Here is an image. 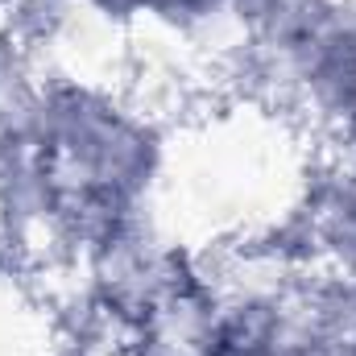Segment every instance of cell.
Wrapping results in <instances>:
<instances>
[{
	"instance_id": "7a4b0ae2",
	"label": "cell",
	"mask_w": 356,
	"mask_h": 356,
	"mask_svg": "<svg viewBox=\"0 0 356 356\" xmlns=\"http://www.w3.org/2000/svg\"><path fill=\"white\" fill-rule=\"evenodd\" d=\"M141 25L170 33L182 46H236V8L232 0H145Z\"/></svg>"
},
{
	"instance_id": "6da1fadb",
	"label": "cell",
	"mask_w": 356,
	"mask_h": 356,
	"mask_svg": "<svg viewBox=\"0 0 356 356\" xmlns=\"http://www.w3.org/2000/svg\"><path fill=\"white\" fill-rule=\"evenodd\" d=\"M224 58L257 99L319 141L356 133V0H273Z\"/></svg>"
}]
</instances>
